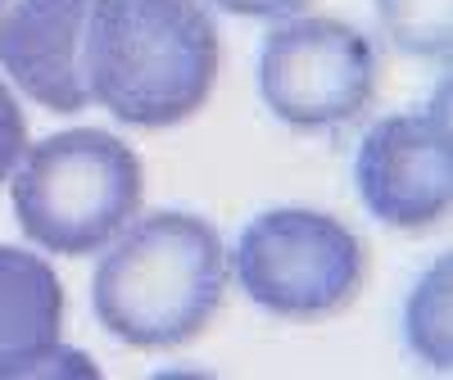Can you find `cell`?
<instances>
[{
  "label": "cell",
  "instance_id": "6da1fadb",
  "mask_svg": "<svg viewBox=\"0 0 453 380\" xmlns=\"http://www.w3.org/2000/svg\"><path fill=\"white\" fill-rule=\"evenodd\" d=\"M87 87L132 127H173L204 109L218 78V27L200 0H96Z\"/></svg>",
  "mask_w": 453,
  "mask_h": 380
},
{
  "label": "cell",
  "instance_id": "7a4b0ae2",
  "mask_svg": "<svg viewBox=\"0 0 453 380\" xmlns=\"http://www.w3.org/2000/svg\"><path fill=\"white\" fill-rule=\"evenodd\" d=\"M226 290V249L218 226L196 213H145L123 226L91 281L100 326L136 349L196 339Z\"/></svg>",
  "mask_w": 453,
  "mask_h": 380
},
{
  "label": "cell",
  "instance_id": "3957f363",
  "mask_svg": "<svg viewBox=\"0 0 453 380\" xmlns=\"http://www.w3.org/2000/svg\"><path fill=\"white\" fill-rule=\"evenodd\" d=\"M145 172L113 132L73 127L36 141L14 172V217L46 254H100L136 217Z\"/></svg>",
  "mask_w": 453,
  "mask_h": 380
},
{
  "label": "cell",
  "instance_id": "277c9868",
  "mask_svg": "<svg viewBox=\"0 0 453 380\" xmlns=\"http://www.w3.org/2000/svg\"><path fill=\"white\" fill-rule=\"evenodd\" d=\"M236 277L258 308L309 322L354 299L363 249L349 226L326 213L268 209L241 232Z\"/></svg>",
  "mask_w": 453,
  "mask_h": 380
},
{
  "label": "cell",
  "instance_id": "5b68a950",
  "mask_svg": "<svg viewBox=\"0 0 453 380\" xmlns=\"http://www.w3.org/2000/svg\"><path fill=\"white\" fill-rule=\"evenodd\" d=\"M376 55L367 36L335 19H290L268 32L258 91L290 127H335L367 109Z\"/></svg>",
  "mask_w": 453,
  "mask_h": 380
},
{
  "label": "cell",
  "instance_id": "8992f818",
  "mask_svg": "<svg viewBox=\"0 0 453 380\" xmlns=\"http://www.w3.org/2000/svg\"><path fill=\"white\" fill-rule=\"evenodd\" d=\"M363 204L376 222L418 232L449 213L453 195V145H449V109L395 113L381 118L358 145L354 163Z\"/></svg>",
  "mask_w": 453,
  "mask_h": 380
},
{
  "label": "cell",
  "instance_id": "52a82bcc",
  "mask_svg": "<svg viewBox=\"0 0 453 380\" xmlns=\"http://www.w3.org/2000/svg\"><path fill=\"white\" fill-rule=\"evenodd\" d=\"M96 0H10L0 14V64L27 100L55 113L91 104L87 87V23Z\"/></svg>",
  "mask_w": 453,
  "mask_h": 380
},
{
  "label": "cell",
  "instance_id": "ba28073f",
  "mask_svg": "<svg viewBox=\"0 0 453 380\" xmlns=\"http://www.w3.org/2000/svg\"><path fill=\"white\" fill-rule=\"evenodd\" d=\"M64 290L46 258L0 245V380L42 376L59 353Z\"/></svg>",
  "mask_w": 453,
  "mask_h": 380
},
{
  "label": "cell",
  "instance_id": "9c48e42d",
  "mask_svg": "<svg viewBox=\"0 0 453 380\" xmlns=\"http://www.w3.org/2000/svg\"><path fill=\"white\" fill-rule=\"evenodd\" d=\"M381 23L390 32V42L408 55L422 59H444L449 55V0H376Z\"/></svg>",
  "mask_w": 453,
  "mask_h": 380
},
{
  "label": "cell",
  "instance_id": "30bf717a",
  "mask_svg": "<svg viewBox=\"0 0 453 380\" xmlns=\"http://www.w3.org/2000/svg\"><path fill=\"white\" fill-rule=\"evenodd\" d=\"M408 339L426 362H435L440 371L449 367V262L431 272V281H422V290L408 303Z\"/></svg>",
  "mask_w": 453,
  "mask_h": 380
},
{
  "label": "cell",
  "instance_id": "8fae6325",
  "mask_svg": "<svg viewBox=\"0 0 453 380\" xmlns=\"http://www.w3.org/2000/svg\"><path fill=\"white\" fill-rule=\"evenodd\" d=\"M27 155V123H23V109L10 95V87L0 82V181H10L14 168Z\"/></svg>",
  "mask_w": 453,
  "mask_h": 380
},
{
  "label": "cell",
  "instance_id": "7c38bea8",
  "mask_svg": "<svg viewBox=\"0 0 453 380\" xmlns=\"http://www.w3.org/2000/svg\"><path fill=\"white\" fill-rule=\"evenodd\" d=\"M213 5L226 14H245V19H281V14L304 10V0H213Z\"/></svg>",
  "mask_w": 453,
  "mask_h": 380
},
{
  "label": "cell",
  "instance_id": "4fadbf2b",
  "mask_svg": "<svg viewBox=\"0 0 453 380\" xmlns=\"http://www.w3.org/2000/svg\"><path fill=\"white\" fill-rule=\"evenodd\" d=\"M5 5H10V0H0V14H5Z\"/></svg>",
  "mask_w": 453,
  "mask_h": 380
}]
</instances>
